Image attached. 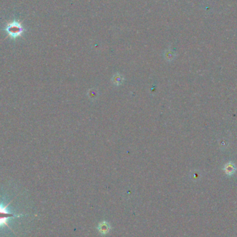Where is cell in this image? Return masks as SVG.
<instances>
[{
    "mask_svg": "<svg viewBox=\"0 0 237 237\" xmlns=\"http://www.w3.org/2000/svg\"><path fill=\"white\" fill-rule=\"evenodd\" d=\"M6 31L11 38H15L21 36L24 31V28L20 23L15 21L8 24L6 28Z\"/></svg>",
    "mask_w": 237,
    "mask_h": 237,
    "instance_id": "obj_1",
    "label": "cell"
},
{
    "mask_svg": "<svg viewBox=\"0 0 237 237\" xmlns=\"http://www.w3.org/2000/svg\"><path fill=\"white\" fill-rule=\"evenodd\" d=\"M11 202H10L8 204H6V206H3L2 205V204H0V227L3 225H6L11 229V228L9 227V225L7 223V220L9 219V218H13V217L17 216L16 215H15V214H13L10 212H8V210L6 209V208H7L9 204L11 203Z\"/></svg>",
    "mask_w": 237,
    "mask_h": 237,
    "instance_id": "obj_2",
    "label": "cell"
}]
</instances>
